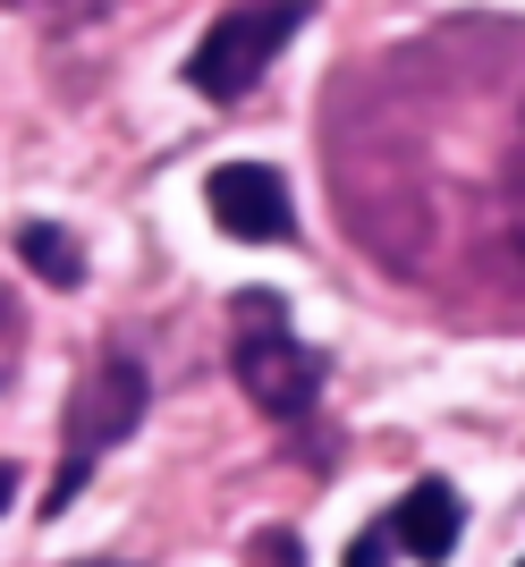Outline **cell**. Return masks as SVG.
Instances as JSON below:
<instances>
[{"label": "cell", "instance_id": "cell-1", "mask_svg": "<svg viewBox=\"0 0 525 567\" xmlns=\"http://www.w3.org/2000/svg\"><path fill=\"white\" fill-rule=\"evenodd\" d=\"M313 18V0H229L213 25H204V43L187 60V85L204 102H238L262 85V69L288 51V34Z\"/></svg>", "mask_w": 525, "mask_h": 567}, {"label": "cell", "instance_id": "cell-2", "mask_svg": "<svg viewBox=\"0 0 525 567\" xmlns=\"http://www.w3.org/2000/svg\"><path fill=\"white\" fill-rule=\"evenodd\" d=\"M229 364H238L246 399H255L271 424H306L313 399H322V355L288 331L280 306H262V297H246V331H238V348H229Z\"/></svg>", "mask_w": 525, "mask_h": 567}, {"label": "cell", "instance_id": "cell-3", "mask_svg": "<svg viewBox=\"0 0 525 567\" xmlns=\"http://www.w3.org/2000/svg\"><path fill=\"white\" fill-rule=\"evenodd\" d=\"M144 415V364L136 355H102L94 373H85V390L69 399V457H60V474H51V517L69 508L76 492H85V474H94V457L111 450V441H127Z\"/></svg>", "mask_w": 525, "mask_h": 567}, {"label": "cell", "instance_id": "cell-4", "mask_svg": "<svg viewBox=\"0 0 525 567\" xmlns=\"http://www.w3.org/2000/svg\"><path fill=\"white\" fill-rule=\"evenodd\" d=\"M204 204H213V220H220L229 237H246V246H280V237L297 229V204H288L280 169H262V162H229V169H213Z\"/></svg>", "mask_w": 525, "mask_h": 567}, {"label": "cell", "instance_id": "cell-5", "mask_svg": "<svg viewBox=\"0 0 525 567\" xmlns=\"http://www.w3.org/2000/svg\"><path fill=\"white\" fill-rule=\"evenodd\" d=\"M390 543L406 550V559H424V567H441L457 550V534H466V508H457V492L450 483H415V492L390 508Z\"/></svg>", "mask_w": 525, "mask_h": 567}, {"label": "cell", "instance_id": "cell-6", "mask_svg": "<svg viewBox=\"0 0 525 567\" xmlns=\"http://www.w3.org/2000/svg\"><path fill=\"white\" fill-rule=\"evenodd\" d=\"M18 255L34 262V280H51V288H76V280H85V255H76V237H60L51 220H25V229H18Z\"/></svg>", "mask_w": 525, "mask_h": 567}, {"label": "cell", "instance_id": "cell-7", "mask_svg": "<svg viewBox=\"0 0 525 567\" xmlns=\"http://www.w3.org/2000/svg\"><path fill=\"white\" fill-rule=\"evenodd\" d=\"M390 550H399V543H390V525H364L357 550H348V567H390Z\"/></svg>", "mask_w": 525, "mask_h": 567}, {"label": "cell", "instance_id": "cell-8", "mask_svg": "<svg viewBox=\"0 0 525 567\" xmlns=\"http://www.w3.org/2000/svg\"><path fill=\"white\" fill-rule=\"evenodd\" d=\"M517 195H525V136H517Z\"/></svg>", "mask_w": 525, "mask_h": 567}, {"label": "cell", "instance_id": "cell-9", "mask_svg": "<svg viewBox=\"0 0 525 567\" xmlns=\"http://www.w3.org/2000/svg\"><path fill=\"white\" fill-rule=\"evenodd\" d=\"M9 492H18V483H9V466H0V508H9Z\"/></svg>", "mask_w": 525, "mask_h": 567}, {"label": "cell", "instance_id": "cell-10", "mask_svg": "<svg viewBox=\"0 0 525 567\" xmlns=\"http://www.w3.org/2000/svg\"><path fill=\"white\" fill-rule=\"evenodd\" d=\"M18 9H43V0H18Z\"/></svg>", "mask_w": 525, "mask_h": 567}, {"label": "cell", "instance_id": "cell-11", "mask_svg": "<svg viewBox=\"0 0 525 567\" xmlns=\"http://www.w3.org/2000/svg\"><path fill=\"white\" fill-rule=\"evenodd\" d=\"M517 567H525V559H517Z\"/></svg>", "mask_w": 525, "mask_h": 567}, {"label": "cell", "instance_id": "cell-12", "mask_svg": "<svg viewBox=\"0 0 525 567\" xmlns=\"http://www.w3.org/2000/svg\"><path fill=\"white\" fill-rule=\"evenodd\" d=\"M94 567H102V559H94Z\"/></svg>", "mask_w": 525, "mask_h": 567}]
</instances>
